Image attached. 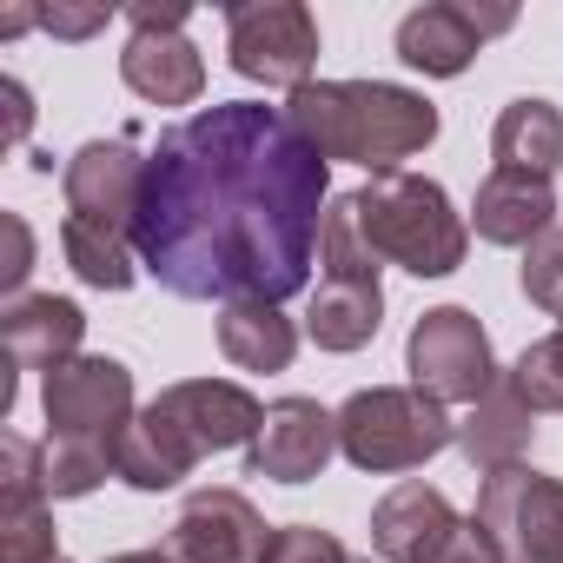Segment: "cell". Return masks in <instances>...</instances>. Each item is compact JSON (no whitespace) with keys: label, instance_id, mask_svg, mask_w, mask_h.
<instances>
[{"label":"cell","instance_id":"cell-1","mask_svg":"<svg viewBox=\"0 0 563 563\" xmlns=\"http://www.w3.org/2000/svg\"><path fill=\"white\" fill-rule=\"evenodd\" d=\"M332 206V159L286 107L219 100L146 153L133 252L173 299L286 306L306 292Z\"/></svg>","mask_w":563,"mask_h":563},{"label":"cell","instance_id":"cell-2","mask_svg":"<svg viewBox=\"0 0 563 563\" xmlns=\"http://www.w3.org/2000/svg\"><path fill=\"white\" fill-rule=\"evenodd\" d=\"M286 120L312 153L352 159L372 179L438 140V107L398 80H306L286 93Z\"/></svg>","mask_w":563,"mask_h":563},{"label":"cell","instance_id":"cell-3","mask_svg":"<svg viewBox=\"0 0 563 563\" xmlns=\"http://www.w3.org/2000/svg\"><path fill=\"white\" fill-rule=\"evenodd\" d=\"M365 245L385 265H405L411 278H451L471 252V225L451 206V192L424 173H378L365 192H352Z\"/></svg>","mask_w":563,"mask_h":563},{"label":"cell","instance_id":"cell-4","mask_svg":"<svg viewBox=\"0 0 563 563\" xmlns=\"http://www.w3.org/2000/svg\"><path fill=\"white\" fill-rule=\"evenodd\" d=\"M451 444H457V418L444 411V398L418 385H365L339 405V451L365 477L418 471Z\"/></svg>","mask_w":563,"mask_h":563},{"label":"cell","instance_id":"cell-5","mask_svg":"<svg viewBox=\"0 0 563 563\" xmlns=\"http://www.w3.org/2000/svg\"><path fill=\"white\" fill-rule=\"evenodd\" d=\"M225 60L252 87L299 93L319 67V21L306 0H232L225 8Z\"/></svg>","mask_w":563,"mask_h":563},{"label":"cell","instance_id":"cell-6","mask_svg":"<svg viewBox=\"0 0 563 563\" xmlns=\"http://www.w3.org/2000/svg\"><path fill=\"white\" fill-rule=\"evenodd\" d=\"M405 372L418 391L444 398V405H477L504 372H497V352H490V332L477 325V312L464 306H431L411 339H405Z\"/></svg>","mask_w":563,"mask_h":563},{"label":"cell","instance_id":"cell-7","mask_svg":"<svg viewBox=\"0 0 563 563\" xmlns=\"http://www.w3.org/2000/svg\"><path fill=\"white\" fill-rule=\"evenodd\" d=\"M471 517L497 537L510 563H563V477H543L530 464L490 471Z\"/></svg>","mask_w":563,"mask_h":563},{"label":"cell","instance_id":"cell-8","mask_svg":"<svg viewBox=\"0 0 563 563\" xmlns=\"http://www.w3.org/2000/svg\"><path fill=\"white\" fill-rule=\"evenodd\" d=\"M41 411L54 431L80 438H120L133 424V372L107 352H80L41 378Z\"/></svg>","mask_w":563,"mask_h":563},{"label":"cell","instance_id":"cell-9","mask_svg":"<svg viewBox=\"0 0 563 563\" xmlns=\"http://www.w3.org/2000/svg\"><path fill=\"white\" fill-rule=\"evenodd\" d=\"M140 186H146V153H140L133 140H87V146L67 159V173H60L67 219L100 225V232H120V239H133Z\"/></svg>","mask_w":563,"mask_h":563},{"label":"cell","instance_id":"cell-10","mask_svg":"<svg viewBox=\"0 0 563 563\" xmlns=\"http://www.w3.org/2000/svg\"><path fill=\"white\" fill-rule=\"evenodd\" d=\"M265 517L252 510L245 490H192L166 530V556L173 563H258L265 556Z\"/></svg>","mask_w":563,"mask_h":563},{"label":"cell","instance_id":"cell-11","mask_svg":"<svg viewBox=\"0 0 563 563\" xmlns=\"http://www.w3.org/2000/svg\"><path fill=\"white\" fill-rule=\"evenodd\" d=\"M339 451V411H325L319 398H278L265 405V424L245 451V477H272V484H312Z\"/></svg>","mask_w":563,"mask_h":563},{"label":"cell","instance_id":"cell-12","mask_svg":"<svg viewBox=\"0 0 563 563\" xmlns=\"http://www.w3.org/2000/svg\"><path fill=\"white\" fill-rule=\"evenodd\" d=\"M504 27H510V8L477 14V8H457V0H424L398 21V60L424 80H457L484 54V41Z\"/></svg>","mask_w":563,"mask_h":563},{"label":"cell","instance_id":"cell-13","mask_svg":"<svg viewBox=\"0 0 563 563\" xmlns=\"http://www.w3.org/2000/svg\"><path fill=\"white\" fill-rule=\"evenodd\" d=\"M153 405L186 431V444H192L199 457L239 451V444L252 451V438H258V424H265V405H258L245 385H232V378H179V385H166Z\"/></svg>","mask_w":563,"mask_h":563},{"label":"cell","instance_id":"cell-14","mask_svg":"<svg viewBox=\"0 0 563 563\" xmlns=\"http://www.w3.org/2000/svg\"><path fill=\"white\" fill-rule=\"evenodd\" d=\"M80 339H87V312L74 299H54V292H21L0 312V345H8V365H27V372H54L67 358H80Z\"/></svg>","mask_w":563,"mask_h":563},{"label":"cell","instance_id":"cell-15","mask_svg":"<svg viewBox=\"0 0 563 563\" xmlns=\"http://www.w3.org/2000/svg\"><path fill=\"white\" fill-rule=\"evenodd\" d=\"M451 530H457L451 497L438 484H418V477H405L398 490H385L378 510H372V550H378V563H424Z\"/></svg>","mask_w":563,"mask_h":563},{"label":"cell","instance_id":"cell-16","mask_svg":"<svg viewBox=\"0 0 563 563\" xmlns=\"http://www.w3.org/2000/svg\"><path fill=\"white\" fill-rule=\"evenodd\" d=\"M556 225V192L550 179L537 173H510V166H490L484 186H477V206H471V232L484 245H530Z\"/></svg>","mask_w":563,"mask_h":563},{"label":"cell","instance_id":"cell-17","mask_svg":"<svg viewBox=\"0 0 563 563\" xmlns=\"http://www.w3.org/2000/svg\"><path fill=\"white\" fill-rule=\"evenodd\" d=\"M530 438H537V411L523 405V391L510 385V372L457 418V451L471 457V471L477 477H490V471H510V464H523V451H530Z\"/></svg>","mask_w":563,"mask_h":563},{"label":"cell","instance_id":"cell-18","mask_svg":"<svg viewBox=\"0 0 563 563\" xmlns=\"http://www.w3.org/2000/svg\"><path fill=\"white\" fill-rule=\"evenodd\" d=\"M120 80L153 107H192L206 93V60L186 34H133L120 54Z\"/></svg>","mask_w":563,"mask_h":563},{"label":"cell","instance_id":"cell-19","mask_svg":"<svg viewBox=\"0 0 563 563\" xmlns=\"http://www.w3.org/2000/svg\"><path fill=\"white\" fill-rule=\"evenodd\" d=\"M192 464H199V451L186 444V431L159 405L133 411V424L120 431V477L133 490H173V484L192 477Z\"/></svg>","mask_w":563,"mask_h":563},{"label":"cell","instance_id":"cell-20","mask_svg":"<svg viewBox=\"0 0 563 563\" xmlns=\"http://www.w3.org/2000/svg\"><path fill=\"white\" fill-rule=\"evenodd\" d=\"M385 325V286H352V278H319L306 306V339L319 352H365Z\"/></svg>","mask_w":563,"mask_h":563},{"label":"cell","instance_id":"cell-21","mask_svg":"<svg viewBox=\"0 0 563 563\" xmlns=\"http://www.w3.org/2000/svg\"><path fill=\"white\" fill-rule=\"evenodd\" d=\"M490 153H497V166H510V173L550 179V173L563 166V107H556V100H537V93L510 100V107L497 113V126H490Z\"/></svg>","mask_w":563,"mask_h":563},{"label":"cell","instance_id":"cell-22","mask_svg":"<svg viewBox=\"0 0 563 563\" xmlns=\"http://www.w3.org/2000/svg\"><path fill=\"white\" fill-rule=\"evenodd\" d=\"M219 352L239 372H286L299 358V325L278 306H225L219 312Z\"/></svg>","mask_w":563,"mask_h":563},{"label":"cell","instance_id":"cell-23","mask_svg":"<svg viewBox=\"0 0 563 563\" xmlns=\"http://www.w3.org/2000/svg\"><path fill=\"white\" fill-rule=\"evenodd\" d=\"M47 497H87L107 477H120V438H80V431H47L41 444Z\"/></svg>","mask_w":563,"mask_h":563},{"label":"cell","instance_id":"cell-24","mask_svg":"<svg viewBox=\"0 0 563 563\" xmlns=\"http://www.w3.org/2000/svg\"><path fill=\"white\" fill-rule=\"evenodd\" d=\"M60 252H67L74 278H80V286H93V292H126L133 278H140V252H133V239L100 232V225L60 219Z\"/></svg>","mask_w":563,"mask_h":563},{"label":"cell","instance_id":"cell-25","mask_svg":"<svg viewBox=\"0 0 563 563\" xmlns=\"http://www.w3.org/2000/svg\"><path fill=\"white\" fill-rule=\"evenodd\" d=\"M319 265H325V278H352V286H378V265H385V258L365 245V225H358V206H352V192L325 206Z\"/></svg>","mask_w":563,"mask_h":563},{"label":"cell","instance_id":"cell-26","mask_svg":"<svg viewBox=\"0 0 563 563\" xmlns=\"http://www.w3.org/2000/svg\"><path fill=\"white\" fill-rule=\"evenodd\" d=\"M510 385L523 391L530 411H563V332L523 345V358L510 365Z\"/></svg>","mask_w":563,"mask_h":563},{"label":"cell","instance_id":"cell-27","mask_svg":"<svg viewBox=\"0 0 563 563\" xmlns=\"http://www.w3.org/2000/svg\"><path fill=\"white\" fill-rule=\"evenodd\" d=\"M0 484H8V510H41V504H54L47 497V471H41V444H27L21 431H8L0 438Z\"/></svg>","mask_w":563,"mask_h":563},{"label":"cell","instance_id":"cell-28","mask_svg":"<svg viewBox=\"0 0 563 563\" xmlns=\"http://www.w3.org/2000/svg\"><path fill=\"white\" fill-rule=\"evenodd\" d=\"M523 299L563 319V225H550L543 239L523 245Z\"/></svg>","mask_w":563,"mask_h":563},{"label":"cell","instance_id":"cell-29","mask_svg":"<svg viewBox=\"0 0 563 563\" xmlns=\"http://www.w3.org/2000/svg\"><path fill=\"white\" fill-rule=\"evenodd\" d=\"M60 556L54 543V504L41 510H0V563H41Z\"/></svg>","mask_w":563,"mask_h":563},{"label":"cell","instance_id":"cell-30","mask_svg":"<svg viewBox=\"0 0 563 563\" xmlns=\"http://www.w3.org/2000/svg\"><path fill=\"white\" fill-rule=\"evenodd\" d=\"M258 563H352L345 556V543L332 537V530H319V523H278L272 537H265V556Z\"/></svg>","mask_w":563,"mask_h":563},{"label":"cell","instance_id":"cell-31","mask_svg":"<svg viewBox=\"0 0 563 563\" xmlns=\"http://www.w3.org/2000/svg\"><path fill=\"white\" fill-rule=\"evenodd\" d=\"M107 21H113L107 0H54V8H41V27H47L54 41H87V34H100Z\"/></svg>","mask_w":563,"mask_h":563},{"label":"cell","instance_id":"cell-32","mask_svg":"<svg viewBox=\"0 0 563 563\" xmlns=\"http://www.w3.org/2000/svg\"><path fill=\"white\" fill-rule=\"evenodd\" d=\"M424 563H510V556L497 550V537H490L477 517H457V530H451V537H444Z\"/></svg>","mask_w":563,"mask_h":563},{"label":"cell","instance_id":"cell-33","mask_svg":"<svg viewBox=\"0 0 563 563\" xmlns=\"http://www.w3.org/2000/svg\"><path fill=\"white\" fill-rule=\"evenodd\" d=\"M0 225H8V265H0V286L21 299V278L34 272V232H27V219H21V212H8Z\"/></svg>","mask_w":563,"mask_h":563},{"label":"cell","instance_id":"cell-34","mask_svg":"<svg viewBox=\"0 0 563 563\" xmlns=\"http://www.w3.org/2000/svg\"><path fill=\"white\" fill-rule=\"evenodd\" d=\"M186 0H133L126 8V21H133V34H179L186 27Z\"/></svg>","mask_w":563,"mask_h":563},{"label":"cell","instance_id":"cell-35","mask_svg":"<svg viewBox=\"0 0 563 563\" xmlns=\"http://www.w3.org/2000/svg\"><path fill=\"white\" fill-rule=\"evenodd\" d=\"M0 100H8V146H21L27 126H34V100H27L21 80H0Z\"/></svg>","mask_w":563,"mask_h":563},{"label":"cell","instance_id":"cell-36","mask_svg":"<svg viewBox=\"0 0 563 563\" xmlns=\"http://www.w3.org/2000/svg\"><path fill=\"white\" fill-rule=\"evenodd\" d=\"M107 563H173L166 550H120V556H107Z\"/></svg>","mask_w":563,"mask_h":563},{"label":"cell","instance_id":"cell-37","mask_svg":"<svg viewBox=\"0 0 563 563\" xmlns=\"http://www.w3.org/2000/svg\"><path fill=\"white\" fill-rule=\"evenodd\" d=\"M41 563H67V556H41Z\"/></svg>","mask_w":563,"mask_h":563},{"label":"cell","instance_id":"cell-38","mask_svg":"<svg viewBox=\"0 0 563 563\" xmlns=\"http://www.w3.org/2000/svg\"><path fill=\"white\" fill-rule=\"evenodd\" d=\"M365 563H372V556H365Z\"/></svg>","mask_w":563,"mask_h":563}]
</instances>
